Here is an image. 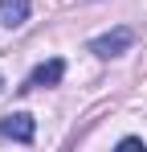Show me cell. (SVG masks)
I'll list each match as a JSON object with an SVG mask.
<instances>
[{
  "label": "cell",
  "mask_w": 147,
  "mask_h": 152,
  "mask_svg": "<svg viewBox=\"0 0 147 152\" xmlns=\"http://www.w3.org/2000/svg\"><path fill=\"white\" fill-rule=\"evenodd\" d=\"M61 74H66V62L61 58H49V62H41L33 74H29V82H24L21 91H37V86H57L61 82Z\"/></svg>",
  "instance_id": "3957f363"
},
{
  "label": "cell",
  "mask_w": 147,
  "mask_h": 152,
  "mask_svg": "<svg viewBox=\"0 0 147 152\" xmlns=\"http://www.w3.org/2000/svg\"><path fill=\"white\" fill-rule=\"evenodd\" d=\"M29 21V0H0V25L4 29H17Z\"/></svg>",
  "instance_id": "277c9868"
},
{
  "label": "cell",
  "mask_w": 147,
  "mask_h": 152,
  "mask_svg": "<svg viewBox=\"0 0 147 152\" xmlns=\"http://www.w3.org/2000/svg\"><path fill=\"white\" fill-rule=\"evenodd\" d=\"M33 136H37V124H33V115H24V111H12V115L0 119V140L33 144Z\"/></svg>",
  "instance_id": "6da1fadb"
},
{
  "label": "cell",
  "mask_w": 147,
  "mask_h": 152,
  "mask_svg": "<svg viewBox=\"0 0 147 152\" xmlns=\"http://www.w3.org/2000/svg\"><path fill=\"white\" fill-rule=\"evenodd\" d=\"M131 41H135V33H131V29H115V33L94 37V41H90V53H98V58H115V53L131 50Z\"/></svg>",
  "instance_id": "7a4b0ae2"
}]
</instances>
